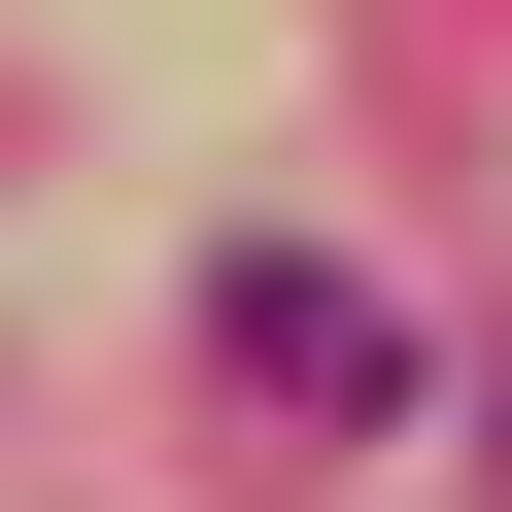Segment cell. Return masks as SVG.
Returning a JSON list of instances; mask_svg holds the SVG:
<instances>
[{"instance_id": "6da1fadb", "label": "cell", "mask_w": 512, "mask_h": 512, "mask_svg": "<svg viewBox=\"0 0 512 512\" xmlns=\"http://www.w3.org/2000/svg\"><path fill=\"white\" fill-rule=\"evenodd\" d=\"M205 342L274 376V410H410V308H342L308 239H239V274H205Z\"/></svg>"}]
</instances>
